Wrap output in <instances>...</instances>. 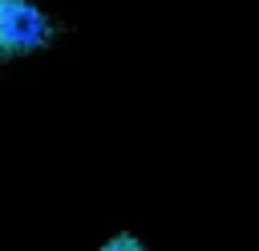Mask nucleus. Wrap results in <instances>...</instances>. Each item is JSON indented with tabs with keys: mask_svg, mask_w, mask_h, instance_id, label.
Returning <instances> with one entry per match:
<instances>
[{
	"mask_svg": "<svg viewBox=\"0 0 259 251\" xmlns=\"http://www.w3.org/2000/svg\"><path fill=\"white\" fill-rule=\"evenodd\" d=\"M61 36V20L36 0H0V65L45 53Z\"/></svg>",
	"mask_w": 259,
	"mask_h": 251,
	"instance_id": "nucleus-1",
	"label": "nucleus"
},
{
	"mask_svg": "<svg viewBox=\"0 0 259 251\" xmlns=\"http://www.w3.org/2000/svg\"><path fill=\"white\" fill-rule=\"evenodd\" d=\"M101 251H146V243H142L138 235L121 231V235H109V239L101 243Z\"/></svg>",
	"mask_w": 259,
	"mask_h": 251,
	"instance_id": "nucleus-2",
	"label": "nucleus"
}]
</instances>
